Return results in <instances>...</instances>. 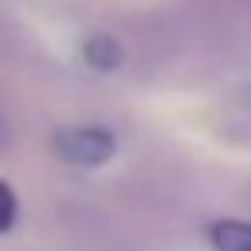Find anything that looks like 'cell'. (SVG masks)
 <instances>
[{
  "label": "cell",
  "mask_w": 251,
  "mask_h": 251,
  "mask_svg": "<svg viewBox=\"0 0 251 251\" xmlns=\"http://www.w3.org/2000/svg\"><path fill=\"white\" fill-rule=\"evenodd\" d=\"M117 141L107 127L100 124H79V127H62L55 134V151L73 162V165H103L114 155Z\"/></svg>",
  "instance_id": "obj_1"
},
{
  "label": "cell",
  "mask_w": 251,
  "mask_h": 251,
  "mask_svg": "<svg viewBox=\"0 0 251 251\" xmlns=\"http://www.w3.org/2000/svg\"><path fill=\"white\" fill-rule=\"evenodd\" d=\"M210 244L217 251H251V224L220 220V224L210 227Z\"/></svg>",
  "instance_id": "obj_2"
},
{
  "label": "cell",
  "mask_w": 251,
  "mask_h": 251,
  "mask_svg": "<svg viewBox=\"0 0 251 251\" xmlns=\"http://www.w3.org/2000/svg\"><path fill=\"white\" fill-rule=\"evenodd\" d=\"M86 62L97 66V69H114L121 62V52H117V42L107 38V35H97L86 42Z\"/></svg>",
  "instance_id": "obj_3"
},
{
  "label": "cell",
  "mask_w": 251,
  "mask_h": 251,
  "mask_svg": "<svg viewBox=\"0 0 251 251\" xmlns=\"http://www.w3.org/2000/svg\"><path fill=\"white\" fill-rule=\"evenodd\" d=\"M14 220H18V196L4 179H0V234H7L14 227Z\"/></svg>",
  "instance_id": "obj_4"
},
{
  "label": "cell",
  "mask_w": 251,
  "mask_h": 251,
  "mask_svg": "<svg viewBox=\"0 0 251 251\" xmlns=\"http://www.w3.org/2000/svg\"><path fill=\"white\" fill-rule=\"evenodd\" d=\"M241 4H248V7H251V0H241Z\"/></svg>",
  "instance_id": "obj_5"
}]
</instances>
